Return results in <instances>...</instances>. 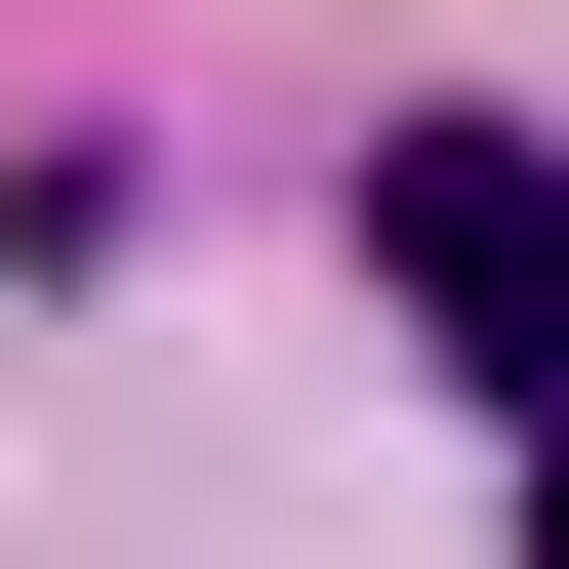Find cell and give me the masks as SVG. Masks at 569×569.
Here are the masks:
<instances>
[{"label":"cell","mask_w":569,"mask_h":569,"mask_svg":"<svg viewBox=\"0 0 569 569\" xmlns=\"http://www.w3.org/2000/svg\"><path fill=\"white\" fill-rule=\"evenodd\" d=\"M407 284H448L488 367L569 407V163H488V122H407Z\"/></svg>","instance_id":"obj_1"}]
</instances>
